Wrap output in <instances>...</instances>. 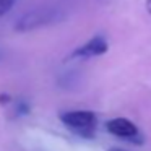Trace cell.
Instances as JSON below:
<instances>
[{
    "mask_svg": "<svg viewBox=\"0 0 151 151\" xmlns=\"http://www.w3.org/2000/svg\"><path fill=\"white\" fill-rule=\"evenodd\" d=\"M59 119L67 128L73 130L76 135H80L83 138L91 140L96 133L98 117L91 111H67L63 114H60Z\"/></svg>",
    "mask_w": 151,
    "mask_h": 151,
    "instance_id": "cell-1",
    "label": "cell"
},
{
    "mask_svg": "<svg viewBox=\"0 0 151 151\" xmlns=\"http://www.w3.org/2000/svg\"><path fill=\"white\" fill-rule=\"evenodd\" d=\"M57 18H59V13L54 8H37V10H33L29 13L23 15L18 20V23L15 24V29L20 31V33H28V31H33L41 26L54 23Z\"/></svg>",
    "mask_w": 151,
    "mask_h": 151,
    "instance_id": "cell-2",
    "label": "cell"
},
{
    "mask_svg": "<svg viewBox=\"0 0 151 151\" xmlns=\"http://www.w3.org/2000/svg\"><path fill=\"white\" fill-rule=\"evenodd\" d=\"M109 50V44L104 36H94L80 47H76L68 59H91V57H99Z\"/></svg>",
    "mask_w": 151,
    "mask_h": 151,
    "instance_id": "cell-3",
    "label": "cell"
},
{
    "mask_svg": "<svg viewBox=\"0 0 151 151\" xmlns=\"http://www.w3.org/2000/svg\"><path fill=\"white\" fill-rule=\"evenodd\" d=\"M106 130L114 137L130 140V141H135V143H137L135 138H140V132H138L137 125L125 117H115L107 120L106 122Z\"/></svg>",
    "mask_w": 151,
    "mask_h": 151,
    "instance_id": "cell-4",
    "label": "cell"
},
{
    "mask_svg": "<svg viewBox=\"0 0 151 151\" xmlns=\"http://www.w3.org/2000/svg\"><path fill=\"white\" fill-rule=\"evenodd\" d=\"M29 111H31V107H29V104H28L26 101H20L17 104V107H15V117H21V115H28L29 114Z\"/></svg>",
    "mask_w": 151,
    "mask_h": 151,
    "instance_id": "cell-5",
    "label": "cell"
},
{
    "mask_svg": "<svg viewBox=\"0 0 151 151\" xmlns=\"http://www.w3.org/2000/svg\"><path fill=\"white\" fill-rule=\"evenodd\" d=\"M15 4H17V0H0V17L7 15Z\"/></svg>",
    "mask_w": 151,
    "mask_h": 151,
    "instance_id": "cell-6",
    "label": "cell"
},
{
    "mask_svg": "<svg viewBox=\"0 0 151 151\" xmlns=\"http://www.w3.org/2000/svg\"><path fill=\"white\" fill-rule=\"evenodd\" d=\"M12 102V96L8 93H0V106H8Z\"/></svg>",
    "mask_w": 151,
    "mask_h": 151,
    "instance_id": "cell-7",
    "label": "cell"
},
{
    "mask_svg": "<svg viewBox=\"0 0 151 151\" xmlns=\"http://www.w3.org/2000/svg\"><path fill=\"white\" fill-rule=\"evenodd\" d=\"M146 10H148V13L151 15V0H146Z\"/></svg>",
    "mask_w": 151,
    "mask_h": 151,
    "instance_id": "cell-8",
    "label": "cell"
},
{
    "mask_svg": "<svg viewBox=\"0 0 151 151\" xmlns=\"http://www.w3.org/2000/svg\"><path fill=\"white\" fill-rule=\"evenodd\" d=\"M109 151H124V150H119V148H112V150H109Z\"/></svg>",
    "mask_w": 151,
    "mask_h": 151,
    "instance_id": "cell-9",
    "label": "cell"
}]
</instances>
